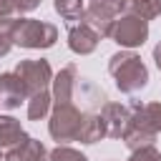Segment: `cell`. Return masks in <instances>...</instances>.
I'll list each match as a JSON object with an SVG mask.
<instances>
[{"label": "cell", "mask_w": 161, "mask_h": 161, "mask_svg": "<svg viewBox=\"0 0 161 161\" xmlns=\"http://www.w3.org/2000/svg\"><path fill=\"white\" fill-rule=\"evenodd\" d=\"M108 73L121 93H138L148 83V68L133 50H121L108 58Z\"/></svg>", "instance_id": "6da1fadb"}, {"label": "cell", "mask_w": 161, "mask_h": 161, "mask_svg": "<svg viewBox=\"0 0 161 161\" xmlns=\"http://www.w3.org/2000/svg\"><path fill=\"white\" fill-rule=\"evenodd\" d=\"M8 35L13 45L28 48V50H40L50 48L58 40V28L48 20H35V18H18L8 28Z\"/></svg>", "instance_id": "7a4b0ae2"}, {"label": "cell", "mask_w": 161, "mask_h": 161, "mask_svg": "<svg viewBox=\"0 0 161 161\" xmlns=\"http://www.w3.org/2000/svg\"><path fill=\"white\" fill-rule=\"evenodd\" d=\"M123 10H126V0H88L80 23H86L98 38H111V28Z\"/></svg>", "instance_id": "3957f363"}, {"label": "cell", "mask_w": 161, "mask_h": 161, "mask_svg": "<svg viewBox=\"0 0 161 161\" xmlns=\"http://www.w3.org/2000/svg\"><path fill=\"white\" fill-rule=\"evenodd\" d=\"M80 121H83V113L73 103H63V106H55L48 131H50L53 141H58V146H63L68 141H75V136L80 131Z\"/></svg>", "instance_id": "277c9868"}, {"label": "cell", "mask_w": 161, "mask_h": 161, "mask_svg": "<svg viewBox=\"0 0 161 161\" xmlns=\"http://www.w3.org/2000/svg\"><path fill=\"white\" fill-rule=\"evenodd\" d=\"M111 38L121 48H138L148 38V23L136 15H121V18H116V23L111 28Z\"/></svg>", "instance_id": "5b68a950"}, {"label": "cell", "mask_w": 161, "mask_h": 161, "mask_svg": "<svg viewBox=\"0 0 161 161\" xmlns=\"http://www.w3.org/2000/svg\"><path fill=\"white\" fill-rule=\"evenodd\" d=\"M13 73L23 80L28 96H33V93H38V91H48V83L53 80L50 63L43 60V58H40V60H20Z\"/></svg>", "instance_id": "8992f818"}, {"label": "cell", "mask_w": 161, "mask_h": 161, "mask_svg": "<svg viewBox=\"0 0 161 161\" xmlns=\"http://www.w3.org/2000/svg\"><path fill=\"white\" fill-rule=\"evenodd\" d=\"M101 123H103V131L108 138H121L128 121H131V108L121 106V103H106L103 111H101Z\"/></svg>", "instance_id": "52a82bcc"}, {"label": "cell", "mask_w": 161, "mask_h": 161, "mask_svg": "<svg viewBox=\"0 0 161 161\" xmlns=\"http://www.w3.org/2000/svg\"><path fill=\"white\" fill-rule=\"evenodd\" d=\"M28 91L23 86V80L15 73H0V106L13 111L25 101Z\"/></svg>", "instance_id": "ba28073f"}, {"label": "cell", "mask_w": 161, "mask_h": 161, "mask_svg": "<svg viewBox=\"0 0 161 161\" xmlns=\"http://www.w3.org/2000/svg\"><path fill=\"white\" fill-rule=\"evenodd\" d=\"M98 35L86 25V23H80V25H73L70 30H68V48L73 50V53H78V55H88V53H93L96 48H98Z\"/></svg>", "instance_id": "9c48e42d"}, {"label": "cell", "mask_w": 161, "mask_h": 161, "mask_svg": "<svg viewBox=\"0 0 161 161\" xmlns=\"http://www.w3.org/2000/svg\"><path fill=\"white\" fill-rule=\"evenodd\" d=\"M75 65H65L55 78H53V103L63 106V103H73V91H75Z\"/></svg>", "instance_id": "30bf717a"}, {"label": "cell", "mask_w": 161, "mask_h": 161, "mask_svg": "<svg viewBox=\"0 0 161 161\" xmlns=\"http://www.w3.org/2000/svg\"><path fill=\"white\" fill-rule=\"evenodd\" d=\"M131 121L138 123V126H143L151 133H161V103H146V106L133 103Z\"/></svg>", "instance_id": "8fae6325"}, {"label": "cell", "mask_w": 161, "mask_h": 161, "mask_svg": "<svg viewBox=\"0 0 161 161\" xmlns=\"http://www.w3.org/2000/svg\"><path fill=\"white\" fill-rule=\"evenodd\" d=\"M3 161H48V151H45V146L40 141H35V138L28 136L20 146L10 148Z\"/></svg>", "instance_id": "7c38bea8"}, {"label": "cell", "mask_w": 161, "mask_h": 161, "mask_svg": "<svg viewBox=\"0 0 161 161\" xmlns=\"http://www.w3.org/2000/svg\"><path fill=\"white\" fill-rule=\"evenodd\" d=\"M28 138L20 121L13 116H0V148H15Z\"/></svg>", "instance_id": "4fadbf2b"}, {"label": "cell", "mask_w": 161, "mask_h": 161, "mask_svg": "<svg viewBox=\"0 0 161 161\" xmlns=\"http://www.w3.org/2000/svg\"><path fill=\"white\" fill-rule=\"evenodd\" d=\"M101 138H106V131H103L101 118H98L96 113H83L80 131H78L75 141H80V143H96V141H101Z\"/></svg>", "instance_id": "5bb4252c"}, {"label": "cell", "mask_w": 161, "mask_h": 161, "mask_svg": "<svg viewBox=\"0 0 161 161\" xmlns=\"http://www.w3.org/2000/svg\"><path fill=\"white\" fill-rule=\"evenodd\" d=\"M126 13L148 23L161 15V0H126Z\"/></svg>", "instance_id": "9a60e30c"}, {"label": "cell", "mask_w": 161, "mask_h": 161, "mask_svg": "<svg viewBox=\"0 0 161 161\" xmlns=\"http://www.w3.org/2000/svg\"><path fill=\"white\" fill-rule=\"evenodd\" d=\"M50 103H53V96H50L48 91H38V93H33L30 101H28V118H30V121H40V118H45L48 111H50Z\"/></svg>", "instance_id": "2e32d148"}, {"label": "cell", "mask_w": 161, "mask_h": 161, "mask_svg": "<svg viewBox=\"0 0 161 161\" xmlns=\"http://www.w3.org/2000/svg\"><path fill=\"white\" fill-rule=\"evenodd\" d=\"M55 5V13L63 18V20H68V23H73V20H80L83 18V0H55L53 3Z\"/></svg>", "instance_id": "e0dca14e"}, {"label": "cell", "mask_w": 161, "mask_h": 161, "mask_svg": "<svg viewBox=\"0 0 161 161\" xmlns=\"http://www.w3.org/2000/svg\"><path fill=\"white\" fill-rule=\"evenodd\" d=\"M48 161H88L80 151L70 148V146H58L55 151L48 153Z\"/></svg>", "instance_id": "ac0fdd59"}, {"label": "cell", "mask_w": 161, "mask_h": 161, "mask_svg": "<svg viewBox=\"0 0 161 161\" xmlns=\"http://www.w3.org/2000/svg\"><path fill=\"white\" fill-rule=\"evenodd\" d=\"M15 20V5L13 0H0V33H8V28Z\"/></svg>", "instance_id": "d6986e66"}, {"label": "cell", "mask_w": 161, "mask_h": 161, "mask_svg": "<svg viewBox=\"0 0 161 161\" xmlns=\"http://www.w3.org/2000/svg\"><path fill=\"white\" fill-rule=\"evenodd\" d=\"M128 161H161V151H156L153 146H146V148L131 151Z\"/></svg>", "instance_id": "ffe728a7"}, {"label": "cell", "mask_w": 161, "mask_h": 161, "mask_svg": "<svg viewBox=\"0 0 161 161\" xmlns=\"http://www.w3.org/2000/svg\"><path fill=\"white\" fill-rule=\"evenodd\" d=\"M40 3H43V0H13L15 13H30V10H35Z\"/></svg>", "instance_id": "44dd1931"}, {"label": "cell", "mask_w": 161, "mask_h": 161, "mask_svg": "<svg viewBox=\"0 0 161 161\" xmlns=\"http://www.w3.org/2000/svg\"><path fill=\"white\" fill-rule=\"evenodd\" d=\"M10 48H13L10 35H8V33H0V58H3V55H8V53H10Z\"/></svg>", "instance_id": "7402d4cb"}, {"label": "cell", "mask_w": 161, "mask_h": 161, "mask_svg": "<svg viewBox=\"0 0 161 161\" xmlns=\"http://www.w3.org/2000/svg\"><path fill=\"white\" fill-rule=\"evenodd\" d=\"M153 60H156V68L161 70V43H158V45L153 48Z\"/></svg>", "instance_id": "603a6c76"}, {"label": "cell", "mask_w": 161, "mask_h": 161, "mask_svg": "<svg viewBox=\"0 0 161 161\" xmlns=\"http://www.w3.org/2000/svg\"><path fill=\"white\" fill-rule=\"evenodd\" d=\"M3 158H5V156H3V153H0V161H3Z\"/></svg>", "instance_id": "cb8c5ba5"}]
</instances>
